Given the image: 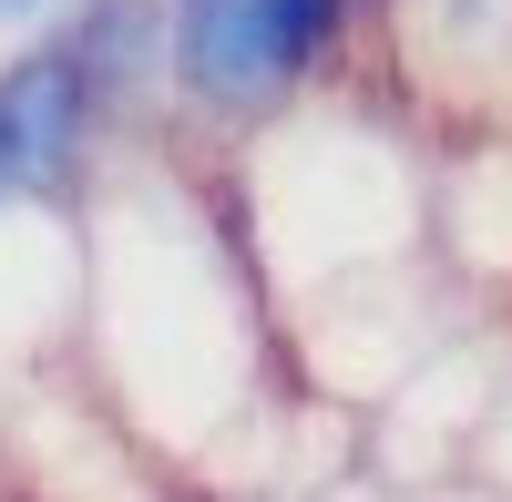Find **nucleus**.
<instances>
[{
  "label": "nucleus",
  "instance_id": "f257e3e1",
  "mask_svg": "<svg viewBox=\"0 0 512 502\" xmlns=\"http://www.w3.org/2000/svg\"><path fill=\"white\" fill-rule=\"evenodd\" d=\"M175 72L195 82L216 113H246V103H267V93H287V41H277V21H267V0H175Z\"/></svg>",
  "mask_w": 512,
  "mask_h": 502
},
{
  "label": "nucleus",
  "instance_id": "f03ea898",
  "mask_svg": "<svg viewBox=\"0 0 512 502\" xmlns=\"http://www.w3.org/2000/svg\"><path fill=\"white\" fill-rule=\"evenodd\" d=\"M144 52H154V11H144V0H93V11L72 21V41H62V62L93 82V93H103V82H134Z\"/></svg>",
  "mask_w": 512,
  "mask_h": 502
},
{
  "label": "nucleus",
  "instance_id": "7ed1b4c3",
  "mask_svg": "<svg viewBox=\"0 0 512 502\" xmlns=\"http://www.w3.org/2000/svg\"><path fill=\"white\" fill-rule=\"evenodd\" d=\"M338 11H349V0H267V21H277V41H287V62H318V52H328V31H338Z\"/></svg>",
  "mask_w": 512,
  "mask_h": 502
},
{
  "label": "nucleus",
  "instance_id": "20e7f679",
  "mask_svg": "<svg viewBox=\"0 0 512 502\" xmlns=\"http://www.w3.org/2000/svg\"><path fill=\"white\" fill-rule=\"evenodd\" d=\"M21 185V164H11V134H0V195H11Z\"/></svg>",
  "mask_w": 512,
  "mask_h": 502
},
{
  "label": "nucleus",
  "instance_id": "39448f33",
  "mask_svg": "<svg viewBox=\"0 0 512 502\" xmlns=\"http://www.w3.org/2000/svg\"><path fill=\"white\" fill-rule=\"evenodd\" d=\"M21 11H41V0H0V21H21Z\"/></svg>",
  "mask_w": 512,
  "mask_h": 502
}]
</instances>
